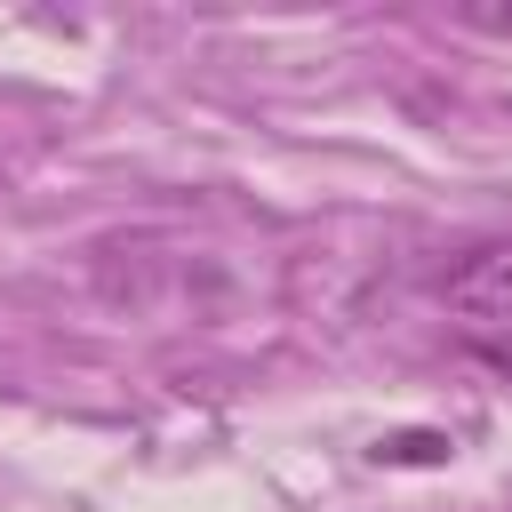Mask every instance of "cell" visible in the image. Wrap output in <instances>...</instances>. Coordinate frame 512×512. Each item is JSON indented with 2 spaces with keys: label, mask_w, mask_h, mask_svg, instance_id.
Listing matches in <instances>:
<instances>
[{
  "label": "cell",
  "mask_w": 512,
  "mask_h": 512,
  "mask_svg": "<svg viewBox=\"0 0 512 512\" xmlns=\"http://www.w3.org/2000/svg\"><path fill=\"white\" fill-rule=\"evenodd\" d=\"M456 24L488 32V40H512V0H456Z\"/></svg>",
  "instance_id": "obj_2"
},
{
  "label": "cell",
  "mask_w": 512,
  "mask_h": 512,
  "mask_svg": "<svg viewBox=\"0 0 512 512\" xmlns=\"http://www.w3.org/2000/svg\"><path fill=\"white\" fill-rule=\"evenodd\" d=\"M472 360H480V368L512 392V328H504V336H480V344H472Z\"/></svg>",
  "instance_id": "obj_4"
},
{
  "label": "cell",
  "mask_w": 512,
  "mask_h": 512,
  "mask_svg": "<svg viewBox=\"0 0 512 512\" xmlns=\"http://www.w3.org/2000/svg\"><path fill=\"white\" fill-rule=\"evenodd\" d=\"M376 456H392V464H432V456H448V440H440V432H408V440H384Z\"/></svg>",
  "instance_id": "obj_3"
},
{
  "label": "cell",
  "mask_w": 512,
  "mask_h": 512,
  "mask_svg": "<svg viewBox=\"0 0 512 512\" xmlns=\"http://www.w3.org/2000/svg\"><path fill=\"white\" fill-rule=\"evenodd\" d=\"M440 296L464 320H512V240H488V248L456 256L440 272Z\"/></svg>",
  "instance_id": "obj_1"
}]
</instances>
